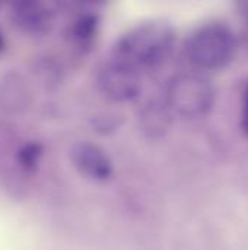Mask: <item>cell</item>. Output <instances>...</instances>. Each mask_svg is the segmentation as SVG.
Listing matches in <instances>:
<instances>
[{"instance_id":"3","label":"cell","mask_w":248,"mask_h":250,"mask_svg":"<svg viewBox=\"0 0 248 250\" xmlns=\"http://www.w3.org/2000/svg\"><path fill=\"white\" fill-rule=\"evenodd\" d=\"M172 114L184 119H197L209 113L215 101V89L212 83L200 73L175 75L164 97Z\"/></svg>"},{"instance_id":"15","label":"cell","mask_w":248,"mask_h":250,"mask_svg":"<svg viewBox=\"0 0 248 250\" xmlns=\"http://www.w3.org/2000/svg\"><path fill=\"white\" fill-rule=\"evenodd\" d=\"M4 50V37H3V34L0 32V53Z\"/></svg>"},{"instance_id":"14","label":"cell","mask_w":248,"mask_h":250,"mask_svg":"<svg viewBox=\"0 0 248 250\" xmlns=\"http://www.w3.org/2000/svg\"><path fill=\"white\" fill-rule=\"evenodd\" d=\"M237 10H238L240 16L247 22L248 25V1H238L237 3Z\"/></svg>"},{"instance_id":"8","label":"cell","mask_w":248,"mask_h":250,"mask_svg":"<svg viewBox=\"0 0 248 250\" xmlns=\"http://www.w3.org/2000/svg\"><path fill=\"white\" fill-rule=\"evenodd\" d=\"M99 26L101 19L96 13L85 12L77 15L66 31L69 44L80 54L89 53L99 34Z\"/></svg>"},{"instance_id":"9","label":"cell","mask_w":248,"mask_h":250,"mask_svg":"<svg viewBox=\"0 0 248 250\" xmlns=\"http://www.w3.org/2000/svg\"><path fill=\"white\" fill-rule=\"evenodd\" d=\"M26 81L16 72L0 79V107L9 113H19L31 105L32 97Z\"/></svg>"},{"instance_id":"11","label":"cell","mask_w":248,"mask_h":250,"mask_svg":"<svg viewBox=\"0 0 248 250\" xmlns=\"http://www.w3.org/2000/svg\"><path fill=\"white\" fill-rule=\"evenodd\" d=\"M42 155H44V148L41 144L38 142L23 144L18 151V164L23 171L32 173L39 166Z\"/></svg>"},{"instance_id":"1","label":"cell","mask_w":248,"mask_h":250,"mask_svg":"<svg viewBox=\"0 0 248 250\" xmlns=\"http://www.w3.org/2000/svg\"><path fill=\"white\" fill-rule=\"evenodd\" d=\"M174 26L162 19L142 22L126 31L113 45L111 57H115L140 73L162 66L175 45Z\"/></svg>"},{"instance_id":"4","label":"cell","mask_w":248,"mask_h":250,"mask_svg":"<svg viewBox=\"0 0 248 250\" xmlns=\"http://www.w3.org/2000/svg\"><path fill=\"white\" fill-rule=\"evenodd\" d=\"M95 85L99 94L111 103H130L140 94L142 73L133 66L110 56L96 69Z\"/></svg>"},{"instance_id":"12","label":"cell","mask_w":248,"mask_h":250,"mask_svg":"<svg viewBox=\"0 0 248 250\" xmlns=\"http://www.w3.org/2000/svg\"><path fill=\"white\" fill-rule=\"evenodd\" d=\"M121 126V119L113 113H99L92 119V127L101 135H111Z\"/></svg>"},{"instance_id":"6","label":"cell","mask_w":248,"mask_h":250,"mask_svg":"<svg viewBox=\"0 0 248 250\" xmlns=\"http://www.w3.org/2000/svg\"><path fill=\"white\" fill-rule=\"evenodd\" d=\"M9 19L20 32L31 37H44L51 32L54 12L41 1H18L10 6Z\"/></svg>"},{"instance_id":"10","label":"cell","mask_w":248,"mask_h":250,"mask_svg":"<svg viewBox=\"0 0 248 250\" xmlns=\"http://www.w3.org/2000/svg\"><path fill=\"white\" fill-rule=\"evenodd\" d=\"M32 73L39 83L48 89L57 88L63 81V72L60 64L51 57H38L32 64Z\"/></svg>"},{"instance_id":"13","label":"cell","mask_w":248,"mask_h":250,"mask_svg":"<svg viewBox=\"0 0 248 250\" xmlns=\"http://www.w3.org/2000/svg\"><path fill=\"white\" fill-rule=\"evenodd\" d=\"M243 129L248 135V88L246 91V97H244V108H243Z\"/></svg>"},{"instance_id":"5","label":"cell","mask_w":248,"mask_h":250,"mask_svg":"<svg viewBox=\"0 0 248 250\" xmlns=\"http://www.w3.org/2000/svg\"><path fill=\"white\" fill-rule=\"evenodd\" d=\"M72 166L86 179L107 182L114 174V166L107 152L96 144L77 142L70 149Z\"/></svg>"},{"instance_id":"7","label":"cell","mask_w":248,"mask_h":250,"mask_svg":"<svg viewBox=\"0 0 248 250\" xmlns=\"http://www.w3.org/2000/svg\"><path fill=\"white\" fill-rule=\"evenodd\" d=\"M172 113L165 100L152 98L146 101L137 113V125L140 132L152 139L162 138L171 127Z\"/></svg>"},{"instance_id":"2","label":"cell","mask_w":248,"mask_h":250,"mask_svg":"<svg viewBox=\"0 0 248 250\" xmlns=\"http://www.w3.org/2000/svg\"><path fill=\"white\" fill-rule=\"evenodd\" d=\"M187 60L197 69L213 70L227 66L237 53V37L224 22L199 26L184 45Z\"/></svg>"}]
</instances>
